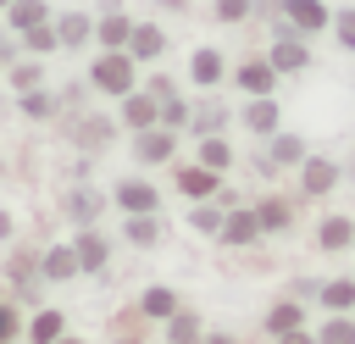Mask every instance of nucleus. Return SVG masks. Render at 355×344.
<instances>
[{
    "mask_svg": "<svg viewBox=\"0 0 355 344\" xmlns=\"http://www.w3.org/2000/svg\"><path fill=\"white\" fill-rule=\"evenodd\" d=\"M161 327H166V344H205V327H200V316H194L189 305H183L172 322H161Z\"/></svg>",
    "mask_w": 355,
    "mask_h": 344,
    "instance_id": "nucleus-32",
    "label": "nucleus"
},
{
    "mask_svg": "<svg viewBox=\"0 0 355 344\" xmlns=\"http://www.w3.org/2000/svg\"><path fill=\"white\" fill-rule=\"evenodd\" d=\"M349 239H355V227H349L344 216H327V222H322V250H338V244H349Z\"/></svg>",
    "mask_w": 355,
    "mask_h": 344,
    "instance_id": "nucleus-40",
    "label": "nucleus"
},
{
    "mask_svg": "<svg viewBox=\"0 0 355 344\" xmlns=\"http://www.w3.org/2000/svg\"><path fill=\"white\" fill-rule=\"evenodd\" d=\"M161 128H178V133L189 128V100H183V94H172V100H161Z\"/></svg>",
    "mask_w": 355,
    "mask_h": 344,
    "instance_id": "nucleus-39",
    "label": "nucleus"
},
{
    "mask_svg": "<svg viewBox=\"0 0 355 344\" xmlns=\"http://www.w3.org/2000/svg\"><path fill=\"white\" fill-rule=\"evenodd\" d=\"M22 39V55H39V61H50V55H61V39H55V22H44V28H28V33H17Z\"/></svg>",
    "mask_w": 355,
    "mask_h": 344,
    "instance_id": "nucleus-31",
    "label": "nucleus"
},
{
    "mask_svg": "<svg viewBox=\"0 0 355 344\" xmlns=\"http://www.w3.org/2000/svg\"><path fill=\"white\" fill-rule=\"evenodd\" d=\"M72 250H78V272L83 277H100L111 266V233H100V222L94 227H72Z\"/></svg>",
    "mask_w": 355,
    "mask_h": 344,
    "instance_id": "nucleus-10",
    "label": "nucleus"
},
{
    "mask_svg": "<svg viewBox=\"0 0 355 344\" xmlns=\"http://www.w3.org/2000/svg\"><path fill=\"white\" fill-rule=\"evenodd\" d=\"M155 122H161V100L150 89H128L116 100V128L122 133H139V128H155Z\"/></svg>",
    "mask_w": 355,
    "mask_h": 344,
    "instance_id": "nucleus-11",
    "label": "nucleus"
},
{
    "mask_svg": "<svg viewBox=\"0 0 355 344\" xmlns=\"http://www.w3.org/2000/svg\"><path fill=\"white\" fill-rule=\"evenodd\" d=\"M227 117H233V111H227L222 100H200V105H189V133H194V139L222 133V128H227Z\"/></svg>",
    "mask_w": 355,
    "mask_h": 344,
    "instance_id": "nucleus-26",
    "label": "nucleus"
},
{
    "mask_svg": "<svg viewBox=\"0 0 355 344\" xmlns=\"http://www.w3.org/2000/svg\"><path fill=\"white\" fill-rule=\"evenodd\" d=\"M139 89H150V94H155V100H172V94H183V89H178V78H172V72H144V78H139Z\"/></svg>",
    "mask_w": 355,
    "mask_h": 344,
    "instance_id": "nucleus-38",
    "label": "nucleus"
},
{
    "mask_svg": "<svg viewBox=\"0 0 355 344\" xmlns=\"http://www.w3.org/2000/svg\"><path fill=\"white\" fill-rule=\"evenodd\" d=\"M6 6H11V0H0V11H6Z\"/></svg>",
    "mask_w": 355,
    "mask_h": 344,
    "instance_id": "nucleus-49",
    "label": "nucleus"
},
{
    "mask_svg": "<svg viewBox=\"0 0 355 344\" xmlns=\"http://www.w3.org/2000/svg\"><path fill=\"white\" fill-rule=\"evenodd\" d=\"M327 33H333L344 50H355V6H338V11H333V22H327Z\"/></svg>",
    "mask_w": 355,
    "mask_h": 344,
    "instance_id": "nucleus-37",
    "label": "nucleus"
},
{
    "mask_svg": "<svg viewBox=\"0 0 355 344\" xmlns=\"http://www.w3.org/2000/svg\"><path fill=\"white\" fill-rule=\"evenodd\" d=\"M105 194H111V205H116L122 216H144V211H161V189H155L150 178H133V172H128V178H116Z\"/></svg>",
    "mask_w": 355,
    "mask_h": 344,
    "instance_id": "nucleus-5",
    "label": "nucleus"
},
{
    "mask_svg": "<svg viewBox=\"0 0 355 344\" xmlns=\"http://www.w3.org/2000/svg\"><path fill=\"white\" fill-rule=\"evenodd\" d=\"M0 22H6L11 33H28V28L55 22V6H50V0H11V6L0 11Z\"/></svg>",
    "mask_w": 355,
    "mask_h": 344,
    "instance_id": "nucleus-19",
    "label": "nucleus"
},
{
    "mask_svg": "<svg viewBox=\"0 0 355 344\" xmlns=\"http://www.w3.org/2000/svg\"><path fill=\"white\" fill-rule=\"evenodd\" d=\"M61 333H67V311H55V305L28 311V322H22V344H55Z\"/></svg>",
    "mask_w": 355,
    "mask_h": 344,
    "instance_id": "nucleus-18",
    "label": "nucleus"
},
{
    "mask_svg": "<svg viewBox=\"0 0 355 344\" xmlns=\"http://www.w3.org/2000/svg\"><path fill=\"white\" fill-rule=\"evenodd\" d=\"M133 311H139L150 327H161V322H172V316L183 311V300H178V289H166V283H150V289L133 300Z\"/></svg>",
    "mask_w": 355,
    "mask_h": 344,
    "instance_id": "nucleus-16",
    "label": "nucleus"
},
{
    "mask_svg": "<svg viewBox=\"0 0 355 344\" xmlns=\"http://www.w3.org/2000/svg\"><path fill=\"white\" fill-rule=\"evenodd\" d=\"M322 344H355V327L349 322H327L322 327Z\"/></svg>",
    "mask_w": 355,
    "mask_h": 344,
    "instance_id": "nucleus-42",
    "label": "nucleus"
},
{
    "mask_svg": "<svg viewBox=\"0 0 355 344\" xmlns=\"http://www.w3.org/2000/svg\"><path fill=\"white\" fill-rule=\"evenodd\" d=\"M216 239H222V244H250V239H261V222H255V211H250V205H227V211H222V227H216Z\"/></svg>",
    "mask_w": 355,
    "mask_h": 344,
    "instance_id": "nucleus-22",
    "label": "nucleus"
},
{
    "mask_svg": "<svg viewBox=\"0 0 355 344\" xmlns=\"http://www.w3.org/2000/svg\"><path fill=\"white\" fill-rule=\"evenodd\" d=\"M322 300H327V305H338V311H344V305H349V300H355V283H327V294H322Z\"/></svg>",
    "mask_w": 355,
    "mask_h": 344,
    "instance_id": "nucleus-43",
    "label": "nucleus"
},
{
    "mask_svg": "<svg viewBox=\"0 0 355 344\" xmlns=\"http://www.w3.org/2000/svg\"><path fill=\"white\" fill-rule=\"evenodd\" d=\"M128 55H133L139 67H155V61L166 55V28H161V22H133V39H128Z\"/></svg>",
    "mask_w": 355,
    "mask_h": 344,
    "instance_id": "nucleus-17",
    "label": "nucleus"
},
{
    "mask_svg": "<svg viewBox=\"0 0 355 344\" xmlns=\"http://www.w3.org/2000/svg\"><path fill=\"white\" fill-rule=\"evenodd\" d=\"M55 39H61V50H89L94 44V17L89 11H55Z\"/></svg>",
    "mask_w": 355,
    "mask_h": 344,
    "instance_id": "nucleus-20",
    "label": "nucleus"
},
{
    "mask_svg": "<svg viewBox=\"0 0 355 344\" xmlns=\"http://www.w3.org/2000/svg\"><path fill=\"white\" fill-rule=\"evenodd\" d=\"M266 61L277 67V78H283V72H305V67H311V44H305L300 33H288V28H272Z\"/></svg>",
    "mask_w": 355,
    "mask_h": 344,
    "instance_id": "nucleus-12",
    "label": "nucleus"
},
{
    "mask_svg": "<svg viewBox=\"0 0 355 344\" xmlns=\"http://www.w3.org/2000/svg\"><path fill=\"white\" fill-rule=\"evenodd\" d=\"M17 111L28 117V122H61V94L44 83V89H28V94H17Z\"/></svg>",
    "mask_w": 355,
    "mask_h": 344,
    "instance_id": "nucleus-23",
    "label": "nucleus"
},
{
    "mask_svg": "<svg viewBox=\"0 0 355 344\" xmlns=\"http://www.w3.org/2000/svg\"><path fill=\"white\" fill-rule=\"evenodd\" d=\"M239 122H244L250 133H261V139H272V133H277V100H272V94H255V100H244V111H239Z\"/></svg>",
    "mask_w": 355,
    "mask_h": 344,
    "instance_id": "nucleus-25",
    "label": "nucleus"
},
{
    "mask_svg": "<svg viewBox=\"0 0 355 344\" xmlns=\"http://www.w3.org/2000/svg\"><path fill=\"white\" fill-rule=\"evenodd\" d=\"M255 222H261V233H277V227H288V222H294V205L272 194V200H261V205H255Z\"/></svg>",
    "mask_w": 355,
    "mask_h": 344,
    "instance_id": "nucleus-34",
    "label": "nucleus"
},
{
    "mask_svg": "<svg viewBox=\"0 0 355 344\" xmlns=\"http://www.w3.org/2000/svg\"><path fill=\"white\" fill-rule=\"evenodd\" d=\"M39 277H44V283H72V277H83V272H78V250H72V239L39 244Z\"/></svg>",
    "mask_w": 355,
    "mask_h": 344,
    "instance_id": "nucleus-13",
    "label": "nucleus"
},
{
    "mask_svg": "<svg viewBox=\"0 0 355 344\" xmlns=\"http://www.w3.org/2000/svg\"><path fill=\"white\" fill-rule=\"evenodd\" d=\"M161 211H144V216H122V244H133V250H155L161 244Z\"/></svg>",
    "mask_w": 355,
    "mask_h": 344,
    "instance_id": "nucleus-24",
    "label": "nucleus"
},
{
    "mask_svg": "<svg viewBox=\"0 0 355 344\" xmlns=\"http://www.w3.org/2000/svg\"><path fill=\"white\" fill-rule=\"evenodd\" d=\"M211 17H216L222 28H239V22L255 17V0H211Z\"/></svg>",
    "mask_w": 355,
    "mask_h": 344,
    "instance_id": "nucleus-35",
    "label": "nucleus"
},
{
    "mask_svg": "<svg viewBox=\"0 0 355 344\" xmlns=\"http://www.w3.org/2000/svg\"><path fill=\"white\" fill-rule=\"evenodd\" d=\"M205 344H233V338L227 333H205Z\"/></svg>",
    "mask_w": 355,
    "mask_h": 344,
    "instance_id": "nucleus-48",
    "label": "nucleus"
},
{
    "mask_svg": "<svg viewBox=\"0 0 355 344\" xmlns=\"http://www.w3.org/2000/svg\"><path fill=\"white\" fill-rule=\"evenodd\" d=\"M105 205H111V194L94 189V183H72V189L61 194V216H67L72 227H94V222L105 216Z\"/></svg>",
    "mask_w": 355,
    "mask_h": 344,
    "instance_id": "nucleus-6",
    "label": "nucleus"
},
{
    "mask_svg": "<svg viewBox=\"0 0 355 344\" xmlns=\"http://www.w3.org/2000/svg\"><path fill=\"white\" fill-rule=\"evenodd\" d=\"M305 161V144L294 139V133H272V144H266V166H300Z\"/></svg>",
    "mask_w": 355,
    "mask_h": 344,
    "instance_id": "nucleus-33",
    "label": "nucleus"
},
{
    "mask_svg": "<svg viewBox=\"0 0 355 344\" xmlns=\"http://www.w3.org/2000/svg\"><path fill=\"white\" fill-rule=\"evenodd\" d=\"M55 344H89V338H78V333H72V327H67V333H61V338H55Z\"/></svg>",
    "mask_w": 355,
    "mask_h": 344,
    "instance_id": "nucleus-47",
    "label": "nucleus"
},
{
    "mask_svg": "<svg viewBox=\"0 0 355 344\" xmlns=\"http://www.w3.org/2000/svg\"><path fill=\"white\" fill-rule=\"evenodd\" d=\"M161 11H189V0H155Z\"/></svg>",
    "mask_w": 355,
    "mask_h": 344,
    "instance_id": "nucleus-46",
    "label": "nucleus"
},
{
    "mask_svg": "<svg viewBox=\"0 0 355 344\" xmlns=\"http://www.w3.org/2000/svg\"><path fill=\"white\" fill-rule=\"evenodd\" d=\"M227 78H233V89H239L244 100H255V94H272V89H277V67H272L266 55H244V61H233V67H227Z\"/></svg>",
    "mask_w": 355,
    "mask_h": 344,
    "instance_id": "nucleus-8",
    "label": "nucleus"
},
{
    "mask_svg": "<svg viewBox=\"0 0 355 344\" xmlns=\"http://www.w3.org/2000/svg\"><path fill=\"white\" fill-rule=\"evenodd\" d=\"M139 78H144V67H139L128 50H94L89 67H83L89 94H100V100H122L128 89H139Z\"/></svg>",
    "mask_w": 355,
    "mask_h": 344,
    "instance_id": "nucleus-1",
    "label": "nucleus"
},
{
    "mask_svg": "<svg viewBox=\"0 0 355 344\" xmlns=\"http://www.w3.org/2000/svg\"><path fill=\"white\" fill-rule=\"evenodd\" d=\"M0 83H6L11 94H28V89H44V83H50V72H44V61H39V55H17V61L0 72Z\"/></svg>",
    "mask_w": 355,
    "mask_h": 344,
    "instance_id": "nucleus-21",
    "label": "nucleus"
},
{
    "mask_svg": "<svg viewBox=\"0 0 355 344\" xmlns=\"http://www.w3.org/2000/svg\"><path fill=\"white\" fill-rule=\"evenodd\" d=\"M128 39H133V17L122 6H105L94 17V50H128Z\"/></svg>",
    "mask_w": 355,
    "mask_h": 344,
    "instance_id": "nucleus-14",
    "label": "nucleus"
},
{
    "mask_svg": "<svg viewBox=\"0 0 355 344\" xmlns=\"http://www.w3.org/2000/svg\"><path fill=\"white\" fill-rule=\"evenodd\" d=\"M133 139V161L139 166H172L178 161V128H139V133H128Z\"/></svg>",
    "mask_w": 355,
    "mask_h": 344,
    "instance_id": "nucleus-4",
    "label": "nucleus"
},
{
    "mask_svg": "<svg viewBox=\"0 0 355 344\" xmlns=\"http://www.w3.org/2000/svg\"><path fill=\"white\" fill-rule=\"evenodd\" d=\"M222 78H227V55L216 44H194L189 50V83L194 89H216Z\"/></svg>",
    "mask_w": 355,
    "mask_h": 344,
    "instance_id": "nucleus-15",
    "label": "nucleus"
},
{
    "mask_svg": "<svg viewBox=\"0 0 355 344\" xmlns=\"http://www.w3.org/2000/svg\"><path fill=\"white\" fill-rule=\"evenodd\" d=\"M0 272H6V289H11V294H33V289L44 283V277H39V244H17V239H11Z\"/></svg>",
    "mask_w": 355,
    "mask_h": 344,
    "instance_id": "nucleus-7",
    "label": "nucleus"
},
{
    "mask_svg": "<svg viewBox=\"0 0 355 344\" xmlns=\"http://www.w3.org/2000/svg\"><path fill=\"white\" fill-rule=\"evenodd\" d=\"M11 239H17V216L0 205V244H11Z\"/></svg>",
    "mask_w": 355,
    "mask_h": 344,
    "instance_id": "nucleus-44",
    "label": "nucleus"
},
{
    "mask_svg": "<svg viewBox=\"0 0 355 344\" xmlns=\"http://www.w3.org/2000/svg\"><path fill=\"white\" fill-rule=\"evenodd\" d=\"M294 327H300V305L294 300H277L266 311V333H294Z\"/></svg>",
    "mask_w": 355,
    "mask_h": 344,
    "instance_id": "nucleus-36",
    "label": "nucleus"
},
{
    "mask_svg": "<svg viewBox=\"0 0 355 344\" xmlns=\"http://www.w3.org/2000/svg\"><path fill=\"white\" fill-rule=\"evenodd\" d=\"M277 344H311V338H305V333L294 327V333H277Z\"/></svg>",
    "mask_w": 355,
    "mask_h": 344,
    "instance_id": "nucleus-45",
    "label": "nucleus"
},
{
    "mask_svg": "<svg viewBox=\"0 0 355 344\" xmlns=\"http://www.w3.org/2000/svg\"><path fill=\"white\" fill-rule=\"evenodd\" d=\"M111 344H150V322L128 305V311H116L111 316Z\"/></svg>",
    "mask_w": 355,
    "mask_h": 344,
    "instance_id": "nucleus-27",
    "label": "nucleus"
},
{
    "mask_svg": "<svg viewBox=\"0 0 355 344\" xmlns=\"http://www.w3.org/2000/svg\"><path fill=\"white\" fill-rule=\"evenodd\" d=\"M327 22H333V6L327 0H283L272 28H288L300 39H316V33H327Z\"/></svg>",
    "mask_w": 355,
    "mask_h": 344,
    "instance_id": "nucleus-3",
    "label": "nucleus"
},
{
    "mask_svg": "<svg viewBox=\"0 0 355 344\" xmlns=\"http://www.w3.org/2000/svg\"><path fill=\"white\" fill-rule=\"evenodd\" d=\"M333 178H338L333 161H322V155H305V161H300V183H305V194H327Z\"/></svg>",
    "mask_w": 355,
    "mask_h": 344,
    "instance_id": "nucleus-30",
    "label": "nucleus"
},
{
    "mask_svg": "<svg viewBox=\"0 0 355 344\" xmlns=\"http://www.w3.org/2000/svg\"><path fill=\"white\" fill-rule=\"evenodd\" d=\"M61 133H67L78 150H89V155H105L122 128H116V117H105V111H67V117H61Z\"/></svg>",
    "mask_w": 355,
    "mask_h": 344,
    "instance_id": "nucleus-2",
    "label": "nucleus"
},
{
    "mask_svg": "<svg viewBox=\"0 0 355 344\" xmlns=\"http://www.w3.org/2000/svg\"><path fill=\"white\" fill-rule=\"evenodd\" d=\"M172 189L183 200H216L222 194V172H211L200 161H172Z\"/></svg>",
    "mask_w": 355,
    "mask_h": 344,
    "instance_id": "nucleus-9",
    "label": "nucleus"
},
{
    "mask_svg": "<svg viewBox=\"0 0 355 344\" xmlns=\"http://www.w3.org/2000/svg\"><path fill=\"white\" fill-rule=\"evenodd\" d=\"M17 55H22V39H17V33H11L6 22H0V72H6V67H11Z\"/></svg>",
    "mask_w": 355,
    "mask_h": 344,
    "instance_id": "nucleus-41",
    "label": "nucleus"
},
{
    "mask_svg": "<svg viewBox=\"0 0 355 344\" xmlns=\"http://www.w3.org/2000/svg\"><path fill=\"white\" fill-rule=\"evenodd\" d=\"M22 322H28L22 300L11 289H0V344H22Z\"/></svg>",
    "mask_w": 355,
    "mask_h": 344,
    "instance_id": "nucleus-28",
    "label": "nucleus"
},
{
    "mask_svg": "<svg viewBox=\"0 0 355 344\" xmlns=\"http://www.w3.org/2000/svg\"><path fill=\"white\" fill-rule=\"evenodd\" d=\"M194 161L211 166V172H227V166H233V144H227L222 133H205V139L194 144Z\"/></svg>",
    "mask_w": 355,
    "mask_h": 344,
    "instance_id": "nucleus-29",
    "label": "nucleus"
}]
</instances>
